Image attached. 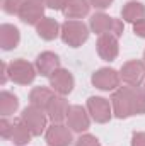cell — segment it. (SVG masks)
Wrapping results in <instances>:
<instances>
[{"instance_id":"obj_19","label":"cell","mask_w":145,"mask_h":146,"mask_svg":"<svg viewBox=\"0 0 145 146\" xmlns=\"http://www.w3.org/2000/svg\"><path fill=\"white\" fill-rule=\"evenodd\" d=\"M55 90L53 88H48V87H34L31 92H29V104L39 107V109L46 110L48 104L51 102V99L55 97Z\"/></svg>"},{"instance_id":"obj_4","label":"cell","mask_w":145,"mask_h":146,"mask_svg":"<svg viewBox=\"0 0 145 146\" xmlns=\"http://www.w3.org/2000/svg\"><path fill=\"white\" fill-rule=\"evenodd\" d=\"M36 75H38L36 66L33 63H29L28 60L17 58V60H12L9 63V76L17 85H29V83H33Z\"/></svg>"},{"instance_id":"obj_15","label":"cell","mask_w":145,"mask_h":146,"mask_svg":"<svg viewBox=\"0 0 145 146\" xmlns=\"http://www.w3.org/2000/svg\"><path fill=\"white\" fill-rule=\"evenodd\" d=\"M68 109H70L68 100L63 95H58L56 94L51 99V102L48 104V107H46V115H48V119L51 122H63L67 119Z\"/></svg>"},{"instance_id":"obj_16","label":"cell","mask_w":145,"mask_h":146,"mask_svg":"<svg viewBox=\"0 0 145 146\" xmlns=\"http://www.w3.org/2000/svg\"><path fill=\"white\" fill-rule=\"evenodd\" d=\"M21 42V33L14 24H2L0 26V48L3 51H12Z\"/></svg>"},{"instance_id":"obj_32","label":"cell","mask_w":145,"mask_h":146,"mask_svg":"<svg viewBox=\"0 0 145 146\" xmlns=\"http://www.w3.org/2000/svg\"><path fill=\"white\" fill-rule=\"evenodd\" d=\"M38 2H44V3H46V0H38Z\"/></svg>"},{"instance_id":"obj_25","label":"cell","mask_w":145,"mask_h":146,"mask_svg":"<svg viewBox=\"0 0 145 146\" xmlns=\"http://www.w3.org/2000/svg\"><path fill=\"white\" fill-rule=\"evenodd\" d=\"M73 146H101V143H99V139H97L96 136H92V134H80V136L75 139Z\"/></svg>"},{"instance_id":"obj_13","label":"cell","mask_w":145,"mask_h":146,"mask_svg":"<svg viewBox=\"0 0 145 146\" xmlns=\"http://www.w3.org/2000/svg\"><path fill=\"white\" fill-rule=\"evenodd\" d=\"M96 49L97 54L101 56V60L104 61H114L119 54V42L118 37L113 34H103L99 36L97 42H96Z\"/></svg>"},{"instance_id":"obj_2","label":"cell","mask_w":145,"mask_h":146,"mask_svg":"<svg viewBox=\"0 0 145 146\" xmlns=\"http://www.w3.org/2000/svg\"><path fill=\"white\" fill-rule=\"evenodd\" d=\"M60 37L65 44H68L70 48H80L87 39H89V27L82 22V21H75V19H67L62 24L60 29Z\"/></svg>"},{"instance_id":"obj_1","label":"cell","mask_w":145,"mask_h":146,"mask_svg":"<svg viewBox=\"0 0 145 146\" xmlns=\"http://www.w3.org/2000/svg\"><path fill=\"white\" fill-rule=\"evenodd\" d=\"M89 27L97 36L113 34V36H116L118 39L123 36V31H125V26H123V21L121 19H113V17H109L108 14H104V12H97V14L91 15Z\"/></svg>"},{"instance_id":"obj_22","label":"cell","mask_w":145,"mask_h":146,"mask_svg":"<svg viewBox=\"0 0 145 146\" xmlns=\"http://www.w3.org/2000/svg\"><path fill=\"white\" fill-rule=\"evenodd\" d=\"M17 109H19V99L12 92L2 90L0 92V114H2V117L12 115Z\"/></svg>"},{"instance_id":"obj_27","label":"cell","mask_w":145,"mask_h":146,"mask_svg":"<svg viewBox=\"0 0 145 146\" xmlns=\"http://www.w3.org/2000/svg\"><path fill=\"white\" fill-rule=\"evenodd\" d=\"M67 3H68V0H46V7H50L53 10H63Z\"/></svg>"},{"instance_id":"obj_17","label":"cell","mask_w":145,"mask_h":146,"mask_svg":"<svg viewBox=\"0 0 145 146\" xmlns=\"http://www.w3.org/2000/svg\"><path fill=\"white\" fill-rule=\"evenodd\" d=\"M60 29L62 26L53 19V17H43L36 26V33L38 36L43 41H53L60 36Z\"/></svg>"},{"instance_id":"obj_10","label":"cell","mask_w":145,"mask_h":146,"mask_svg":"<svg viewBox=\"0 0 145 146\" xmlns=\"http://www.w3.org/2000/svg\"><path fill=\"white\" fill-rule=\"evenodd\" d=\"M67 126L73 133H85L91 127V115L82 106H70L67 114Z\"/></svg>"},{"instance_id":"obj_23","label":"cell","mask_w":145,"mask_h":146,"mask_svg":"<svg viewBox=\"0 0 145 146\" xmlns=\"http://www.w3.org/2000/svg\"><path fill=\"white\" fill-rule=\"evenodd\" d=\"M145 114V88L133 87V115Z\"/></svg>"},{"instance_id":"obj_31","label":"cell","mask_w":145,"mask_h":146,"mask_svg":"<svg viewBox=\"0 0 145 146\" xmlns=\"http://www.w3.org/2000/svg\"><path fill=\"white\" fill-rule=\"evenodd\" d=\"M9 78H10L9 76V63H3L2 65V85H5Z\"/></svg>"},{"instance_id":"obj_18","label":"cell","mask_w":145,"mask_h":146,"mask_svg":"<svg viewBox=\"0 0 145 146\" xmlns=\"http://www.w3.org/2000/svg\"><path fill=\"white\" fill-rule=\"evenodd\" d=\"M91 2L89 0H68V3L65 5V9L62 10L63 15L67 19H84L85 15H89L91 12Z\"/></svg>"},{"instance_id":"obj_30","label":"cell","mask_w":145,"mask_h":146,"mask_svg":"<svg viewBox=\"0 0 145 146\" xmlns=\"http://www.w3.org/2000/svg\"><path fill=\"white\" fill-rule=\"evenodd\" d=\"M89 2H91V5H92V7H96V9H99V10L108 9L109 5L113 3V0H89Z\"/></svg>"},{"instance_id":"obj_34","label":"cell","mask_w":145,"mask_h":146,"mask_svg":"<svg viewBox=\"0 0 145 146\" xmlns=\"http://www.w3.org/2000/svg\"><path fill=\"white\" fill-rule=\"evenodd\" d=\"M144 88H145V83H144Z\"/></svg>"},{"instance_id":"obj_14","label":"cell","mask_w":145,"mask_h":146,"mask_svg":"<svg viewBox=\"0 0 145 146\" xmlns=\"http://www.w3.org/2000/svg\"><path fill=\"white\" fill-rule=\"evenodd\" d=\"M34 66H36V70H38V75L48 76V78L56 72L58 68H62L60 66V58L53 51H43L41 54H38L36 61H34Z\"/></svg>"},{"instance_id":"obj_28","label":"cell","mask_w":145,"mask_h":146,"mask_svg":"<svg viewBox=\"0 0 145 146\" xmlns=\"http://www.w3.org/2000/svg\"><path fill=\"white\" fill-rule=\"evenodd\" d=\"M132 146H145V133L144 131L133 133V136H132Z\"/></svg>"},{"instance_id":"obj_20","label":"cell","mask_w":145,"mask_h":146,"mask_svg":"<svg viewBox=\"0 0 145 146\" xmlns=\"http://www.w3.org/2000/svg\"><path fill=\"white\" fill-rule=\"evenodd\" d=\"M121 19L125 22H132V24L145 19V5L142 2H137V0L126 2L121 9Z\"/></svg>"},{"instance_id":"obj_5","label":"cell","mask_w":145,"mask_h":146,"mask_svg":"<svg viewBox=\"0 0 145 146\" xmlns=\"http://www.w3.org/2000/svg\"><path fill=\"white\" fill-rule=\"evenodd\" d=\"M21 119L24 121V124L29 127V131L33 133V136H41L43 133H46L48 126V115H46V110L34 107V106H28L26 109H22L21 114Z\"/></svg>"},{"instance_id":"obj_3","label":"cell","mask_w":145,"mask_h":146,"mask_svg":"<svg viewBox=\"0 0 145 146\" xmlns=\"http://www.w3.org/2000/svg\"><path fill=\"white\" fill-rule=\"evenodd\" d=\"M113 114L118 119H126L133 115V87H119L111 95Z\"/></svg>"},{"instance_id":"obj_12","label":"cell","mask_w":145,"mask_h":146,"mask_svg":"<svg viewBox=\"0 0 145 146\" xmlns=\"http://www.w3.org/2000/svg\"><path fill=\"white\" fill-rule=\"evenodd\" d=\"M48 80H50V87L55 90V94L63 95V97H67L72 92L73 85H75L73 75L68 70H65V68H58Z\"/></svg>"},{"instance_id":"obj_21","label":"cell","mask_w":145,"mask_h":146,"mask_svg":"<svg viewBox=\"0 0 145 146\" xmlns=\"http://www.w3.org/2000/svg\"><path fill=\"white\" fill-rule=\"evenodd\" d=\"M33 138V133L29 131V127L24 124V121L19 117L14 121V129H12V136H10V141L15 146H26Z\"/></svg>"},{"instance_id":"obj_9","label":"cell","mask_w":145,"mask_h":146,"mask_svg":"<svg viewBox=\"0 0 145 146\" xmlns=\"http://www.w3.org/2000/svg\"><path fill=\"white\" fill-rule=\"evenodd\" d=\"M44 139L48 146H70L73 143L72 129L62 122H53L51 126H48Z\"/></svg>"},{"instance_id":"obj_29","label":"cell","mask_w":145,"mask_h":146,"mask_svg":"<svg viewBox=\"0 0 145 146\" xmlns=\"http://www.w3.org/2000/svg\"><path fill=\"white\" fill-rule=\"evenodd\" d=\"M133 33L138 37H144L145 39V19H142V21H138V22L133 24Z\"/></svg>"},{"instance_id":"obj_7","label":"cell","mask_w":145,"mask_h":146,"mask_svg":"<svg viewBox=\"0 0 145 146\" xmlns=\"http://www.w3.org/2000/svg\"><path fill=\"white\" fill-rule=\"evenodd\" d=\"M119 75L128 87H142L145 83V61H140V60L126 61L121 66Z\"/></svg>"},{"instance_id":"obj_26","label":"cell","mask_w":145,"mask_h":146,"mask_svg":"<svg viewBox=\"0 0 145 146\" xmlns=\"http://www.w3.org/2000/svg\"><path fill=\"white\" fill-rule=\"evenodd\" d=\"M12 129H14V122H10L7 117H2L0 119V136L3 139H10Z\"/></svg>"},{"instance_id":"obj_6","label":"cell","mask_w":145,"mask_h":146,"mask_svg":"<svg viewBox=\"0 0 145 146\" xmlns=\"http://www.w3.org/2000/svg\"><path fill=\"white\" fill-rule=\"evenodd\" d=\"M91 82L96 88L103 90V92H114L119 88V83H121V75L119 72H116L114 68H99L92 73L91 76Z\"/></svg>"},{"instance_id":"obj_8","label":"cell","mask_w":145,"mask_h":146,"mask_svg":"<svg viewBox=\"0 0 145 146\" xmlns=\"http://www.w3.org/2000/svg\"><path fill=\"white\" fill-rule=\"evenodd\" d=\"M87 112L92 121L97 124H106L113 117V107L111 102L104 97H89L87 99Z\"/></svg>"},{"instance_id":"obj_24","label":"cell","mask_w":145,"mask_h":146,"mask_svg":"<svg viewBox=\"0 0 145 146\" xmlns=\"http://www.w3.org/2000/svg\"><path fill=\"white\" fill-rule=\"evenodd\" d=\"M26 0H2V10L9 15H19V10Z\"/></svg>"},{"instance_id":"obj_33","label":"cell","mask_w":145,"mask_h":146,"mask_svg":"<svg viewBox=\"0 0 145 146\" xmlns=\"http://www.w3.org/2000/svg\"><path fill=\"white\" fill-rule=\"evenodd\" d=\"M144 61H145V51H144Z\"/></svg>"},{"instance_id":"obj_11","label":"cell","mask_w":145,"mask_h":146,"mask_svg":"<svg viewBox=\"0 0 145 146\" xmlns=\"http://www.w3.org/2000/svg\"><path fill=\"white\" fill-rule=\"evenodd\" d=\"M44 2L38 0H26L19 10V19L28 26H38V22L44 17Z\"/></svg>"}]
</instances>
